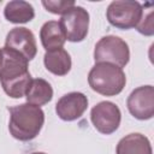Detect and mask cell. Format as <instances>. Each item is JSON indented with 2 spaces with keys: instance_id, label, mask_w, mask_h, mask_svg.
I'll return each instance as SVG.
<instances>
[{
  "instance_id": "cell-1",
  "label": "cell",
  "mask_w": 154,
  "mask_h": 154,
  "mask_svg": "<svg viewBox=\"0 0 154 154\" xmlns=\"http://www.w3.org/2000/svg\"><path fill=\"white\" fill-rule=\"evenodd\" d=\"M29 61L19 53L2 48L0 55V84L12 99H20L32 81L29 72Z\"/></svg>"
},
{
  "instance_id": "cell-2",
  "label": "cell",
  "mask_w": 154,
  "mask_h": 154,
  "mask_svg": "<svg viewBox=\"0 0 154 154\" xmlns=\"http://www.w3.org/2000/svg\"><path fill=\"white\" fill-rule=\"evenodd\" d=\"M10 112L8 130L18 141H31L41 131L45 123L43 111L29 102L7 108Z\"/></svg>"
},
{
  "instance_id": "cell-3",
  "label": "cell",
  "mask_w": 154,
  "mask_h": 154,
  "mask_svg": "<svg viewBox=\"0 0 154 154\" xmlns=\"http://www.w3.org/2000/svg\"><path fill=\"white\" fill-rule=\"evenodd\" d=\"M89 87L105 96H114L123 91L126 84V76L123 69L108 64L96 63L88 75Z\"/></svg>"
},
{
  "instance_id": "cell-4",
  "label": "cell",
  "mask_w": 154,
  "mask_h": 154,
  "mask_svg": "<svg viewBox=\"0 0 154 154\" xmlns=\"http://www.w3.org/2000/svg\"><path fill=\"white\" fill-rule=\"evenodd\" d=\"M94 60L95 63H108L123 69L130 60L129 46L123 38L118 36H103L95 45Z\"/></svg>"
},
{
  "instance_id": "cell-5",
  "label": "cell",
  "mask_w": 154,
  "mask_h": 154,
  "mask_svg": "<svg viewBox=\"0 0 154 154\" xmlns=\"http://www.w3.org/2000/svg\"><path fill=\"white\" fill-rule=\"evenodd\" d=\"M142 16V5L138 1L116 0L112 1L106 10L108 23L118 29L136 28Z\"/></svg>"
},
{
  "instance_id": "cell-6",
  "label": "cell",
  "mask_w": 154,
  "mask_h": 154,
  "mask_svg": "<svg viewBox=\"0 0 154 154\" xmlns=\"http://www.w3.org/2000/svg\"><path fill=\"white\" fill-rule=\"evenodd\" d=\"M65 40L70 42H81L88 35L89 13L82 6H73L64 13L59 20Z\"/></svg>"
},
{
  "instance_id": "cell-7",
  "label": "cell",
  "mask_w": 154,
  "mask_h": 154,
  "mask_svg": "<svg viewBox=\"0 0 154 154\" xmlns=\"http://www.w3.org/2000/svg\"><path fill=\"white\" fill-rule=\"evenodd\" d=\"M90 120L100 134L111 135L119 128L122 113L116 103L111 101H101L91 108Z\"/></svg>"
},
{
  "instance_id": "cell-8",
  "label": "cell",
  "mask_w": 154,
  "mask_h": 154,
  "mask_svg": "<svg viewBox=\"0 0 154 154\" xmlns=\"http://www.w3.org/2000/svg\"><path fill=\"white\" fill-rule=\"evenodd\" d=\"M126 106L132 117L138 120H148L154 116V88L142 85L131 91Z\"/></svg>"
},
{
  "instance_id": "cell-9",
  "label": "cell",
  "mask_w": 154,
  "mask_h": 154,
  "mask_svg": "<svg viewBox=\"0 0 154 154\" xmlns=\"http://www.w3.org/2000/svg\"><path fill=\"white\" fill-rule=\"evenodd\" d=\"M5 48L12 49L23 55L28 61L32 60L37 53L35 35L24 26H17L8 31L5 40Z\"/></svg>"
},
{
  "instance_id": "cell-10",
  "label": "cell",
  "mask_w": 154,
  "mask_h": 154,
  "mask_svg": "<svg viewBox=\"0 0 154 154\" xmlns=\"http://www.w3.org/2000/svg\"><path fill=\"white\" fill-rule=\"evenodd\" d=\"M88 107V97L79 91H72L61 96L57 105L55 112L61 120L72 122L83 116Z\"/></svg>"
},
{
  "instance_id": "cell-11",
  "label": "cell",
  "mask_w": 154,
  "mask_h": 154,
  "mask_svg": "<svg viewBox=\"0 0 154 154\" xmlns=\"http://www.w3.org/2000/svg\"><path fill=\"white\" fill-rule=\"evenodd\" d=\"M116 154H153V150L149 140L144 135L132 132L118 142Z\"/></svg>"
},
{
  "instance_id": "cell-12",
  "label": "cell",
  "mask_w": 154,
  "mask_h": 154,
  "mask_svg": "<svg viewBox=\"0 0 154 154\" xmlns=\"http://www.w3.org/2000/svg\"><path fill=\"white\" fill-rule=\"evenodd\" d=\"M43 63L46 69L55 76H65L71 70V57L64 48H57L47 51L43 55Z\"/></svg>"
},
{
  "instance_id": "cell-13",
  "label": "cell",
  "mask_w": 154,
  "mask_h": 154,
  "mask_svg": "<svg viewBox=\"0 0 154 154\" xmlns=\"http://www.w3.org/2000/svg\"><path fill=\"white\" fill-rule=\"evenodd\" d=\"M4 16L10 23L23 24L30 22L35 17V10L31 4L23 0H13L6 4Z\"/></svg>"
},
{
  "instance_id": "cell-14",
  "label": "cell",
  "mask_w": 154,
  "mask_h": 154,
  "mask_svg": "<svg viewBox=\"0 0 154 154\" xmlns=\"http://www.w3.org/2000/svg\"><path fill=\"white\" fill-rule=\"evenodd\" d=\"M40 38L46 52L53 51L57 48H63L66 41L64 32L61 30V26L57 20H48L41 26Z\"/></svg>"
},
{
  "instance_id": "cell-15",
  "label": "cell",
  "mask_w": 154,
  "mask_h": 154,
  "mask_svg": "<svg viewBox=\"0 0 154 154\" xmlns=\"http://www.w3.org/2000/svg\"><path fill=\"white\" fill-rule=\"evenodd\" d=\"M26 101L35 106H43L48 103L53 97L52 85L43 78H35L31 81L26 93Z\"/></svg>"
},
{
  "instance_id": "cell-16",
  "label": "cell",
  "mask_w": 154,
  "mask_h": 154,
  "mask_svg": "<svg viewBox=\"0 0 154 154\" xmlns=\"http://www.w3.org/2000/svg\"><path fill=\"white\" fill-rule=\"evenodd\" d=\"M136 29L140 34L146 36H152L154 34V25H153V4L147 2L142 6V16L136 25Z\"/></svg>"
},
{
  "instance_id": "cell-17",
  "label": "cell",
  "mask_w": 154,
  "mask_h": 154,
  "mask_svg": "<svg viewBox=\"0 0 154 154\" xmlns=\"http://www.w3.org/2000/svg\"><path fill=\"white\" fill-rule=\"evenodd\" d=\"M75 1L73 0H58V1H42V6L51 13L54 14H64L66 13L70 8H72L75 6Z\"/></svg>"
},
{
  "instance_id": "cell-18",
  "label": "cell",
  "mask_w": 154,
  "mask_h": 154,
  "mask_svg": "<svg viewBox=\"0 0 154 154\" xmlns=\"http://www.w3.org/2000/svg\"><path fill=\"white\" fill-rule=\"evenodd\" d=\"M31 154H46V153H43V152H35V153H31Z\"/></svg>"
},
{
  "instance_id": "cell-19",
  "label": "cell",
  "mask_w": 154,
  "mask_h": 154,
  "mask_svg": "<svg viewBox=\"0 0 154 154\" xmlns=\"http://www.w3.org/2000/svg\"><path fill=\"white\" fill-rule=\"evenodd\" d=\"M0 55H1V49H0Z\"/></svg>"
},
{
  "instance_id": "cell-20",
  "label": "cell",
  "mask_w": 154,
  "mask_h": 154,
  "mask_svg": "<svg viewBox=\"0 0 154 154\" xmlns=\"http://www.w3.org/2000/svg\"><path fill=\"white\" fill-rule=\"evenodd\" d=\"M0 2H1V0H0Z\"/></svg>"
}]
</instances>
